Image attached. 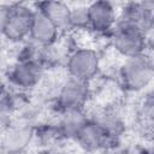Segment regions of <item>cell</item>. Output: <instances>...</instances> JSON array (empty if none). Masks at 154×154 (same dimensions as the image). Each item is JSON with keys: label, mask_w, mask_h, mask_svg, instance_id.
Here are the masks:
<instances>
[{"label": "cell", "mask_w": 154, "mask_h": 154, "mask_svg": "<svg viewBox=\"0 0 154 154\" xmlns=\"http://www.w3.org/2000/svg\"><path fill=\"white\" fill-rule=\"evenodd\" d=\"M88 120L89 117L85 114V111L61 112L58 113V119L52 126L58 138L75 141Z\"/></svg>", "instance_id": "cell-12"}, {"label": "cell", "mask_w": 154, "mask_h": 154, "mask_svg": "<svg viewBox=\"0 0 154 154\" xmlns=\"http://www.w3.org/2000/svg\"><path fill=\"white\" fill-rule=\"evenodd\" d=\"M75 142L77 146L85 153H96L101 150L109 149L113 147L117 141L111 140L89 117L88 123L83 126Z\"/></svg>", "instance_id": "cell-11"}, {"label": "cell", "mask_w": 154, "mask_h": 154, "mask_svg": "<svg viewBox=\"0 0 154 154\" xmlns=\"http://www.w3.org/2000/svg\"><path fill=\"white\" fill-rule=\"evenodd\" d=\"M88 17L90 31L96 35L109 36L118 19V10L109 1H93L88 4Z\"/></svg>", "instance_id": "cell-9"}, {"label": "cell", "mask_w": 154, "mask_h": 154, "mask_svg": "<svg viewBox=\"0 0 154 154\" xmlns=\"http://www.w3.org/2000/svg\"><path fill=\"white\" fill-rule=\"evenodd\" d=\"M17 103L14 99L6 93L0 94V130L14 120L17 112Z\"/></svg>", "instance_id": "cell-16"}, {"label": "cell", "mask_w": 154, "mask_h": 154, "mask_svg": "<svg viewBox=\"0 0 154 154\" xmlns=\"http://www.w3.org/2000/svg\"><path fill=\"white\" fill-rule=\"evenodd\" d=\"M154 20V2L140 1L126 2L120 11H118L117 23L135 26L150 35Z\"/></svg>", "instance_id": "cell-8"}, {"label": "cell", "mask_w": 154, "mask_h": 154, "mask_svg": "<svg viewBox=\"0 0 154 154\" xmlns=\"http://www.w3.org/2000/svg\"><path fill=\"white\" fill-rule=\"evenodd\" d=\"M65 69L69 78L90 83L100 72V54L91 47H77L67 54Z\"/></svg>", "instance_id": "cell-3"}, {"label": "cell", "mask_w": 154, "mask_h": 154, "mask_svg": "<svg viewBox=\"0 0 154 154\" xmlns=\"http://www.w3.org/2000/svg\"><path fill=\"white\" fill-rule=\"evenodd\" d=\"M36 137V129L24 122L14 119L1 129L0 152L2 154H23L32 144Z\"/></svg>", "instance_id": "cell-7"}, {"label": "cell", "mask_w": 154, "mask_h": 154, "mask_svg": "<svg viewBox=\"0 0 154 154\" xmlns=\"http://www.w3.org/2000/svg\"><path fill=\"white\" fill-rule=\"evenodd\" d=\"M71 30H89L88 4H76L70 6Z\"/></svg>", "instance_id": "cell-15"}, {"label": "cell", "mask_w": 154, "mask_h": 154, "mask_svg": "<svg viewBox=\"0 0 154 154\" xmlns=\"http://www.w3.org/2000/svg\"><path fill=\"white\" fill-rule=\"evenodd\" d=\"M45 69V65L37 58H17L8 70V83L22 91L31 90L43 79Z\"/></svg>", "instance_id": "cell-6"}, {"label": "cell", "mask_w": 154, "mask_h": 154, "mask_svg": "<svg viewBox=\"0 0 154 154\" xmlns=\"http://www.w3.org/2000/svg\"><path fill=\"white\" fill-rule=\"evenodd\" d=\"M51 154H67V153H64V152H54V153H51Z\"/></svg>", "instance_id": "cell-18"}, {"label": "cell", "mask_w": 154, "mask_h": 154, "mask_svg": "<svg viewBox=\"0 0 154 154\" xmlns=\"http://www.w3.org/2000/svg\"><path fill=\"white\" fill-rule=\"evenodd\" d=\"M2 45H4V37H2L1 31H0V51H1V48H2Z\"/></svg>", "instance_id": "cell-17"}, {"label": "cell", "mask_w": 154, "mask_h": 154, "mask_svg": "<svg viewBox=\"0 0 154 154\" xmlns=\"http://www.w3.org/2000/svg\"><path fill=\"white\" fill-rule=\"evenodd\" d=\"M91 96L90 83L66 78L58 88L54 96V107L58 113L84 111Z\"/></svg>", "instance_id": "cell-5"}, {"label": "cell", "mask_w": 154, "mask_h": 154, "mask_svg": "<svg viewBox=\"0 0 154 154\" xmlns=\"http://www.w3.org/2000/svg\"><path fill=\"white\" fill-rule=\"evenodd\" d=\"M55 26L64 34L71 30L70 26V5L63 1H42L35 5Z\"/></svg>", "instance_id": "cell-14"}, {"label": "cell", "mask_w": 154, "mask_h": 154, "mask_svg": "<svg viewBox=\"0 0 154 154\" xmlns=\"http://www.w3.org/2000/svg\"><path fill=\"white\" fill-rule=\"evenodd\" d=\"M34 7L26 4H10L1 29L4 41L19 45L29 38Z\"/></svg>", "instance_id": "cell-4"}, {"label": "cell", "mask_w": 154, "mask_h": 154, "mask_svg": "<svg viewBox=\"0 0 154 154\" xmlns=\"http://www.w3.org/2000/svg\"><path fill=\"white\" fill-rule=\"evenodd\" d=\"M90 119L113 141L118 142L125 132V120L116 109H101L90 117Z\"/></svg>", "instance_id": "cell-13"}, {"label": "cell", "mask_w": 154, "mask_h": 154, "mask_svg": "<svg viewBox=\"0 0 154 154\" xmlns=\"http://www.w3.org/2000/svg\"><path fill=\"white\" fill-rule=\"evenodd\" d=\"M111 46L114 52L123 59L131 58L148 52L150 36L138 28L116 23L109 35Z\"/></svg>", "instance_id": "cell-2"}, {"label": "cell", "mask_w": 154, "mask_h": 154, "mask_svg": "<svg viewBox=\"0 0 154 154\" xmlns=\"http://www.w3.org/2000/svg\"><path fill=\"white\" fill-rule=\"evenodd\" d=\"M60 35L61 32L57 26L40 10L34 7V16L28 40L41 48H48L58 42Z\"/></svg>", "instance_id": "cell-10"}, {"label": "cell", "mask_w": 154, "mask_h": 154, "mask_svg": "<svg viewBox=\"0 0 154 154\" xmlns=\"http://www.w3.org/2000/svg\"><path fill=\"white\" fill-rule=\"evenodd\" d=\"M119 82L128 93L146 91L153 83L154 65L149 52L126 58L118 70Z\"/></svg>", "instance_id": "cell-1"}]
</instances>
